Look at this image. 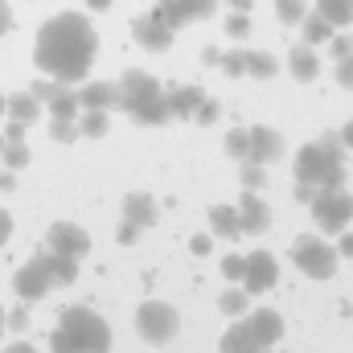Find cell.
Wrapping results in <instances>:
<instances>
[{"label": "cell", "instance_id": "1", "mask_svg": "<svg viewBox=\"0 0 353 353\" xmlns=\"http://www.w3.org/2000/svg\"><path fill=\"white\" fill-rule=\"evenodd\" d=\"M94 25L87 12H58L37 29V46H33V62L41 74L58 79V83H74L87 79L90 62H94Z\"/></svg>", "mask_w": 353, "mask_h": 353}, {"label": "cell", "instance_id": "2", "mask_svg": "<svg viewBox=\"0 0 353 353\" xmlns=\"http://www.w3.org/2000/svg\"><path fill=\"white\" fill-rule=\"evenodd\" d=\"M50 350L54 353H107L111 350V325L87 304L62 308V316H58V325L50 333Z\"/></svg>", "mask_w": 353, "mask_h": 353}, {"label": "cell", "instance_id": "3", "mask_svg": "<svg viewBox=\"0 0 353 353\" xmlns=\"http://www.w3.org/2000/svg\"><path fill=\"white\" fill-rule=\"evenodd\" d=\"M119 107L136 123H144V128H161V123L173 119L165 90H161V83L148 70H123L119 74Z\"/></svg>", "mask_w": 353, "mask_h": 353}, {"label": "cell", "instance_id": "4", "mask_svg": "<svg viewBox=\"0 0 353 353\" xmlns=\"http://www.w3.org/2000/svg\"><path fill=\"white\" fill-rule=\"evenodd\" d=\"M283 337V316L271 312V308H259L251 316H243L239 325H230L218 341L222 353H247V350H271L275 341Z\"/></svg>", "mask_w": 353, "mask_h": 353}, {"label": "cell", "instance_id": "5", "mask_svg": "<svg viewBox=\"0 0 353 353\" xmlns=\"http://www.w3.org/2000/svg\"><path fill=\"white\" fill-rule=\"evenodd\" d=\"M136 333L148 345H169L176 333H181V312H176L169 300H144L136 308Z\"/></svg>", "mask_w": 353, "mask_h": 353}, {"label": "cell", "instance_id": "6", "mask_svg": "<svg viewBox=\"0 0 353 353\" xmlns=\"http://www.w3.org/2000/svg\"><path fill=\"white\" fill-rule=\"evenodd\" d=\"M308 205H312V222H316L325 234H341L353 222V197L345 193V185H325V189H316V197H312Z\"/></svg>", "mask_w": 353, "mask_h": 353}, {"label": "cell", "instance_id": "7", "mask_svg": "<svg viewBox=\"0 0 353 353\" xmlns=\"http://www.w3.org/2000/svg\"><path fill=\"white\" fill-rule=\"evenodd\" d=\"M296 181H308V185H316V189H325V185H345V161L329 157L321 144H304V148L296 152Z\"/></svg>", "mask_w": 353, "mask_h": 353}, {"label": "cell", "instance_id": "8", "mask_svg": "<svg viewBox=\"0 0 353 353\" xmlns=\"http://www.w3.org/2000/svg\"><path fill=\"white\" fill-rule=\"evenodd\" d=\"M292 263L300 267L304 275H312V279H329V275H337L341 255H337L333 243H325V239H316V234H300V239L292 243Z\"/></svg>", "mask_w": 353, "mask_h": 353}, {"label": "cell", "instance_id": "9", "mask_svg": "<svg viewBox=\"0 0 353 353\" xmlns=\"http://www.w3.org/2000/svg\"><path fill=\"white\" fill-rule=\"evenodd\" d=\"M12 288H17L21 300H41V296H50V292H54V271L46 263V255H33L29 263L17 267Z\"/></svg>", "mask_w": 353, "mask_h": 353}, {"label": "cell", "instance_id": "10", "mask_svg": "<svg viewBox=\"0 0 353 353\" xmlns=\"http://www.w3.org/2000/svg\"><path fill=\"white\" fill-rule=\"evenodd\" d=\"M275 279H279L275 255H271V251H251V255H247V267H243V288H247L251 296H263V292L275 288Z\"/></svg>", "mask_w": 353, "mask_h": 353}, {"label": "cell", "instance_id": "11", "mask_svg": "<svg viewBox=\"0 0 353 353\" xmlns=\"http://www.w3.org/2000/svg\"><path fill=\"white\" fill-rule=\"evenodd\" d=\"M46 247L83 259V255H90V234L79 226V222H54V226L46 230Z\"/></svg>", "mask_w": 353, "mask_h": 353}, {"label": "cell", "instance_id": "12", "mask_svg": "<svg viewBox=\"0 0 353 353\" xmlns=\"http://www.w3.org/2000/svg\"><path fill=\"white\" fill-rule=\"evenodd\" d=\"M247 136H251V148H247V161H259V165H271V161H279L283 152H288V140L275 132V128H267V123H255V128H247Z\"/></svg>", "mask_w": 353, "mask_h": 353}, {"label": "cell", "instance_id": "13", "mask_svg": "<svg viewBox=\"0 0 353 353\" xmlns=\"http://www.w3.org/2000/svg\"><path fill=\"white\" fill-rule=\"evenodd\" d=\"M239 222H243V234L271 230V205L259 197V189H243V197H239Z\"/></svg>", "mask_w": 353, "mask_h": 353}, {"label": "cell", "instance_id": "14", "mask_svg": "<svg viewBox=\"0 0 353 353\" xmlns=\"http://www.w3.org/2000/svg\"><path fill=\"white\" fill-rule=\"evenodd\" d=\"M132 37H136V41H140L144 50H152V54H165V50L173 46V29H165V25H161V21L152 17V12H148V17H136V21H132Z\"/></svg>", "mask_w": 353, "mask_h": 353}, {"label": "cell", "instance_id": "15", "mask_svg": "<svg viewBox=\"0 0 353 353\" xmlns=\"http://www.w3.org/2000/svg\"><path fill=\"white\" fill-rule=\"evenodd\" d=\"M123 218L136 222L140 230H148V226L161 222V205H157L152 193H128V197H123Z\"/></svg>", "mask_w": 353, "mask_h": 353}, {"label": "cell", "instance_id": "16", "mask_svg": "<svg viewBox=\"0 0 353 353\" xmlns=\"http://www.w3.org/2000/svg\"><path fill=\"white\" fill-rule=\"evenodd\" d=\"M165 99H169V111H173V119H193V111L201 107L205 90L197 87V83H181V87H173Z\"/></svg>", "mask_w": 353, "mask_h": 353}, {"label": "cell", "instance_id": "17", "mask_svg": "<svg viewBox=\"0 0 353 353\" xmlns=\"http://www.w3.org/2000/svg\"><path fill=\"white\" fill-rule=\"evenodd\" d=\"M288 70H292V79H300V83H312L316 74H321V58H316V50L304 41V46H292L288 50Z\"/></svg>", "mask_w": 353, "mask_h": 353}, {"label": "cell", "instance_id": "18", "mask_svg": "<svg viewBox=\"0 0 353 353\" xmlns=\"http://www.w3.org/2000/svg\"><path fill=\"white\" fill-rule=\"evenodd\" d=\"M210 230L226 243L243 239V222H239V205H214L210 210Z\"/></svg>", "mask_w": 353, "mask_h": 353}, {"label": "cell", "instance_id": "19", "mask_svg": "<svg viewBox=\"0 0 353 353\" xmlns=\"http://www.w3.org/2000/svg\"><path fill=\"white\" fill-rule=\"evenodd\" d=\"M79 103H83V107H103V111H111V107H119V83H99V79H90L87 87L79 90Z\"/></svg>", "mask_w": 353, "mask_h": 353}, {"label": "cell", "instance_id": "20", "mask_svg": "<svg viewBox=\"0 0 353 353\" xmlns=\"http://www.w3.org/2000/svg\"><path fill=\"white\" fill-rule=\"evenodd\" d=\"M41 111H46V107H41V99H37L33 90H17V94H8V111H4V115H8V119H21V123H37Z\"/></svg>", "mask_w": 353, "mask_h": 353}, {"label": "cell", "instance_id": "21", "mask_svg": "<svg viewBox=\"0 0 353 353\" xmlns=\"http://www.w3.org/2000/svg\"><path fill=\"white\" fill-rule=\"evenodd\" d=\"M46 263L54 271V288H70L79 279V259L74 255H62V251H50L46 247Z\"/></svg>", "mask_w": 353, "mask_h": 353}, {"label": "cell", "instance_id": "22", "mask_svg": "<svg viewBox=\"0 0 353 353\" xmlns=\"http://www.w3.org/2000/svg\"><path fill=\"white\" fill-rule=\"evenodd\" d=\"M74 123H79V136L99 140V136H107V128H111V111H103V107H83Z\"/></svg>", "mask_w": 353, "mask_h": 353}, {"label": "cell", "instance_id": "23", "mask_svg": "<svg viewBox=\"0 0 353 353\" xmlns=\"http://www.w3.org/2000/svg\"><path fill=\"white\" fill-rule=\"evenodd\" d=\"M46 111L54 115V119H79V111H83V103H79V90H70L66 83L58 87V94L46 103Z\"/></svg>", "mask_w": 353, "mask_h": 353}, {"label": "cell", "instance_id": "24", "mask_svg": "<svg viewBox=\"0 0 353 353\" xmlns=\"http://www.w3.org/2000/svg\"><path fill=\"white\" fill-rule=\"evenodd\" d=\"M316 12H321L333 29L353 25V0H316Z\"/></svg>", "mask_w": 353, "mask_h": 353}, {"label": "cell", "instance_id": "25", "mask_svg": "<svg viewBox=\"0 0 353 353\" xmlns=\"http://www.w3.org/2000/svg\"><path fill=\"white\" fill-rule=\"evenodd\" d=\"M300 25H304V41H308V46H329V37L337 33V29H333L321 12H308Z\"/></svg>", "mask_w": 353, "mask_h": 353}, {"label": "cell", "instance_id": "26", "mask_svg": "<svg viewBox=\"0 0 353 353\" xmlns=\"http://www.w3.org/2000/svg\"><path fill=\"white\" fill-rule=\"evenodd\" d=\"M275 70H279L275 54H267V50H247V74H251V79H275Z\"/></svg>", "mask_w": 353, "mask_h": 353}, {"label": "cell", "instance_id": "27", "mask_svg": "<svg viewBox=\"0 0 353 353\" xmlns=\"http://www.w3.org/2000/svg\"><path fill=\"white\" fill-rule=\"evenodd\" d=\"M152 17H157L165 29H173V33L189 21V17H185V8H181V0H157V4H152Z\"/></svg>", "mask_w": 353, "mask_h": 353}, {"label": "cell", "instance_id": "28", "mask_svg": "<svg viewBox=\"0 0 353 353\" xmlns=\"http://www.w3.org/2000/svg\"><path fill=\"white\" fill-rule=\"evenodd\" d=\"M247 304H251V292L239 283V288H226L222 292V300H218V308L226 312V316H243L247 312Z\"/></svg>", "mask_w": 353, "mask_h": 353}, {"label": "cell", "instance_id": "29", "mask_svg": "<svg viewBox=\"0 0 353 353\" xmlns=\"http://www.w3.org/2000/svg\"><path fill=\"white\" fill-rule=\"evenodd\" d=\"M0 161H4V169H25L29 165V144L25 140H4V148H0Z\"/></svg>", "mask_w": 353, "mask_h": 353}, {"label": "cell", "instance_id": "30", "mask_svg": "<svg viewBox=\"0 0 353 353\" xmlns=\"http://www.w3.org/2000/svg\"><path fill=\"white\" fill-rule=\"evenodd\" d=\"M222 148H226V157H230V161H247V148H251V136H247V128H230Z\"/></svg>", "mask_w": 353, "mask_h": 353}, {"label": "cell", "instance_id": "31", "mask_svg": "<svg viewBox=\"0 0 353 353\" xmlns=\"http://www.w3.org/2000/svg\"><path fill=\"white\" fill-rule=\"evenodd\" d=\"M275 17H279V25H300L308 17V4L304 0H275Z\"/></svg>", "mask_w": 353, "mask_h": 353}, {"label": "cell", "instance_id": "32", "mask_svg": "<svg viewBox=\"0 0 353 353\" xmlns=\"http://www.w3.org/2000/svg\"><path fill=\"white\" fill-rule=\"evenodd\" d=\"M222 70H226V79H243L247 74V50L239 46V50H226L222 54Z\"/></svg>", "mask_w": 353, "mask_h": 353}, {"label": "cell", "instance_id": "33", "mask_svg": "<svg viewBox=\"0 0 353 353\" xmlns=\"http://www.w3.org/2000/svg\"><path fill=\"white\" fill-rule=\"evenodd\" d=\"M218 115H222V103L205 94V99H201V107L193 111V123H201V128H210V123H218Z\"/></svg>", "mask_w": 353, "mask_h": 353}, {"label": "cell", "instance_id": "34", "mask_svg": "<svg viewBox=\"0 0 353 353\" xmlns=\"http://www.w3.org/2000/svg\"><path fill=\"white\" fill-rule=\"evenodd\" d=\"M267 165H259V161H243V189H263L267 185Z\"/></svg>", "mask_w": 353, "mask_h": 353}, {"label": "cell", "instance_id": "35", "mask_svg": "<svg viewBox=\"0 0 353 353\" xmlns=\"http://www.w3.org/2000/svg\"><path fill=\"white\" fill-rule=\"evenodd\" d=\"M50 136H54L58 144H74V140H79V123H74V119H54V123H50Z\"/></svg>", "mask_w": 353, "mask_h": 353}, {"label": "cell", "instance_id": "36", "mask_svg": "<svg viewBox=\"0 0 353 353\" xmlns=\"http://www.w3.org/2000/svg\"><path fill=\"white\" fill-rule=\"evenodd\" d=\"M226 33H230V37H247V33H251V17H247V8H234V12L226 17Z\"/></svg>", "mask_w": 353, "mask_h": 353}, {"label": "cell", "instance_id": "37", "mask_svg": "<svg viewBox=\"0 0 353 353\" xmlns=\"http://www.w3.org/2000/svg\"><path fill=\"white\" fill-rule=\"evenodd\" d=\"M243 267H247V255H226V259H222L226 283H243Z\"/></svg>", "mask_w": 353, "mask_h": 353}, {"label": "cell", "instance_id": "38", "mask_svg": "<svg viewBox=\"0 0 353 353\" xmlns=\"http://www.w3.org/2000/svg\"><path fill=\"white\" fill-rule=\"evenodd\" d=\"M214 4H218V0H181V8H185L189 21H205V17L214 12Z\"/></svg>", "mask_w": 353, "mask_h": 353}, {"label": "cell", "instance_id": "39", "mask_svg": "<svg viewBox=\"0 0 353 353\" xmlns=\"http://www.w3.org/2000/svg\"><path fill=\"white\" fill-rule=\"evenodd\" d=\"M329 157H337V161H345V144H341V132H325L321 140H316Z\"/></svg>", "mask_w": 353, "mask_h": 353}, {"label": "cell", "instance_id": "40", "mask_svg": "<svg viewBox=\"0 0 353 353\" xmlns=\"http://www.w3.org/2000/svg\"><path fill=\"white\" fill-rule=\"evenodd\" d=\"M329 54H333V58L353 54V37H350V33H333V37H329Z\"/></svg>", "mask_w": 353, "mask_h": 353}, {"label": "cell", "instance_id": "41", "mask_svg": "<svg viewBox=\"0 0 353 353\" xmlns=\"http://www.w3.org/2000/svg\"><path fill=\"white\" fill-rule=\"evenodd\" d=\"M136 239H140V226L123 218V222H119V230H115V243H119V247H132Z\"/></svg>", "mask_w": 353, "mask_h": 353}, {"label": "cell", "instance_id": "42", "mask_svg": "<svg viewBox=\"0 0 353 353\" xmlns=\"http://www.w3.org/2000/svg\"><path fill=\"white\" fill-rule=\"evenodd\" d=\"M58 87H62V83H58V79H37V83H33V94H37V99H41V103H50V99H54V94H58Z\"/></svg>", "mask_w": 353, "mask_h": 353}, {"label": "cell", "instance_id": "43", "mask_svg": "<svg viewBox=\"0 0 353 353\" xmlns=\"http://www.w3.org/2000/svg\"><path fill=\"white\" fill-rule=\"evenodd\" d=\"M337 83H341L345 90H353V54L337 58Z\"/></svg>", "mask_w": 353, "mask_h": 353}, {"label": "cell", "instance_id": "44", "mask_svg": "<svg viewBox=\"0 0 353 353\" xmlns=\"http://www.w3.org/2000/svg\"><path fill=\"white\" fill-rule=\"evenodd\" d=\"M25 132H29V123H21V119H8V128H4V140H25Z\"/></svg>", "mask_w": 353, "mask_h": 353}, {"label": "cell", "instance_id": "45", "mask_svg": "<svg viewBox=\"0 0 353 353\" xmlns=\"http://www.w3.org/2000/svg\"><path fill=\"white\" fill-rule=\"evenodd\" d=\"M312 197H316V185H308V181H296V201H304V205H308Z\"/></svg>", "mask_w": 353, "mask_h": 353}, {"label": "cell", "instance_id": "46", "mask_svg": "<svg viewBox=\"0 0 353 353\" xmlns=\"http://www.w3.org/2000/svg\"><path fill=\"white\" fill-rule=\"evenodd\" d=\"M8 239H12V214H8V210H0V247H4Z\"/></svg>", "mask_w": 353, "mask_h": 353}, {"label": "cell", "instance_id": "47", "mask_svg": "<svg viewBox=\"0 0 353 353\" xmlns=\"http://www.w3.org/2000/svg\"><path fill=\"white\" fill-rule=\"evenodd\" d=\"M12 29V8H8V0H0V37Z\"/></svg>", "mask_w": 353, "mask_h": 353}, {"label": "cell", "instance_id": "48", "mask_svg": "<svg viewBox=\"0 0 353 353\" xmlns=\"http://www.w3.org/2000/svg\"><path fill=\"white\" fill-rule=\"evenodd\" d=\"M193 255H210V234H193Z\"/></svg>", "mask_w": 353, "mask_h": 353}, {"label": "cell", "instance_id": "49", "mask_svg": "<svg viewBox=\"0 0 353 353\" xmlns=\"http://www.w3.org/2000/svg\"><path fill=\"white\" fill-rule=\"evenodd\" d=\"M8 325H12V329H17V333H21V329H25V325H29V312H25V308H17V312H12V316H8Z\"/></svg>", "mask_w": 353, "mask_h": 353}, {"label": "cell", "instance_id": "50", "mask_svg": "<svg viewBox=\"0 0 353 353\" xmlns=\"http://www.w3.org/2000/svg\"><path fill=\"white\" fill-rule=\"evenodd\" d=\"M337 255H341V259H353V234L337 239Z\"/></svg>", "mask_w": 353, "mask_h": 353}, {"label": "cell", "instance_id": "51", "mask_svg": "<svg viewBox=\"0 0 353 353\" xmlns=\"http://www.w3.org/2000/svg\"><path fill=\"white\" fill-rule=\"evenodd\" d=\"M0 189H4V193H8V189H17V176H12V169H4V173H0Z\"/></svg>", "mask_w": 353, "mask_h": 353}, {"label": "cell", "instance_id": "52", "mask_svg": "<svg viewBox=\"0 0 353 353\" xmlns=\"http://www.w3.org/2000/svg\"><path fill=\"white\" fill-rule=\"evenodd\" d=\"M4 353H41V350H33V345H25V341H12V345H4Z\"/></svg>", "mask_w": 353, "mask_h": 353}, {"label": "cell", "instance_id": "53", "mask_svg": "<svg viewBox=\"0 0 353 353\" xmlns=\"http://www.w3.org/2000/svg\"><path fill=\"white\" fill-rule=\"evenodd\" d=\"M341 144L353 152V123H345V128H341Z\"/></svg>", "mask_w": 353, "mask_h": 353}, {"label": "cell", "instance_id": "54", "mask_svg": "<svg viewBox=\"0 0 353 353\" xmlns=\"http://www.w3.org/2000/svg\"><path fill=\"white\" fill-rule=\"evenodd\" d=\"M87 8H90V12H107V8H111V0H87Z\"/></svg>", "mask_w": 353, "mask_h": 353}, {"label": "cell", "instance_id": "55", "mask_svg": "<svg viewBox=\"0 0 353 353\" xmlns=\"http://www.w3.org/2000/svg\"><path fill=\"white\" fill-rule=\"evenodd\" d=\"M230 8H251V0H226Z\"/></svg>", "mask_w": 353, "mask_h": 353}, {"label": "cell", "instance_id": "56", "mask_svg": "<svg viewBox=\"0 0 353 353\" xmlns=\"http://www.w3.org/2000/svg\"><path fill=\"white\" fill-rule=\"evenodd\" d=\"M4 329H8V316H4V304H0V337H4Z\"/></svg>", "mask_w": 353, "mask_h": 353}, {"label": "cell", "instance_id": "57", "mask_svg": "<svg viewBox=\"0 0 353 353\" xmlns=\"http://www.w3.org/2000/svg\"><path fill=\"white\" fill-rule=\"evenodd\" d=\"M4 111H8V94H0V115H4Z\"/></svg>", "mask_w": 353, "mask_h": 353}, {"label": "cell", "instance_id": "58", "mask_svg": "<svg viewBox=\"0 0 353 353\" xmlns=\"http://www.w3.org/2000/svg\"><path fill=\"white\" fill-rule=\"evenodd\" d=\"M247 353H271V350H247Z\"/></svg>", "mask_w": 353, "mask_h": 353}, {"label": "cell", "instance_id": "59", "mask_svg": "<svg viewBox=\"0 0 353 353\" xmlns=\"http://www.w3.org/2000/svg\"><path fill=\"white\" fill-rule=\"evenodd\" d=\"M0 148H4V136H0Z\"/></svg>", "mask_w": 353, "mask_h": 353}]
</instances>
